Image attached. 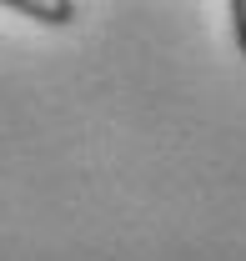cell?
<instances>
[{
    "label": "cell",
    "instance_id": "7a4b0ae2",
    "mask_svg": "<svg viewBox=\"0 0 246 261\" xmlns=\"http://www.w3.org/2000/svg\"><path fill=\"white\" fill-rule=\"evenodd\" d=\"M226 15H231V35H236V50H241V61H246V0H231V5H226Z\"/></svg>",
    "mask_w": 246,
    "mask_h": 261
},
{
    "label": "cell",
    "instance_id": "6da1fadb",
    "mask_svg": "<svg viewBox=\"0 0 246 261\" xmlns=\"http://www.w3.org/2000/svg\"><path fill=\"white\" fill-rule=\"evenodd\" d=\"M15 15H31V20H40V25H70L81 10L70 5V0H5Z\"/></svg>",
    "mask_w": 246,
    "mask_h": 261
}]
</instances>
